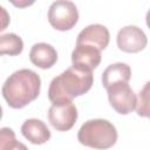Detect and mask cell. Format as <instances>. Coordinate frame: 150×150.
I'll list each match as a JSON object with an SVG mask.
<instances>
[{
	"label": "cell",
	"instance_id": "obj_1",
	"mask_svg": "<svg viewBox=\"0 0 150 150\" xmlns=\"http://www.w3.org/2000/svg\"><path fill=\"white\" fill-rule=\"evenodd\" d=\"M93 71L71 66L54 77L49 84L48 98L50 102H71L74 97L86 94L93 86Z\"/></svg>",
	"mask_w": 150,
	"mask_h": 150
},
{
	"label": "cell",
	"instance_id": "obj_2",
	"mask_svg": "<svg viewBox=\"0 0 150 150\" xmlns=\"http://www.w3.org/2000/svg\"><path fill=\"white\" fill-rule=\"evenodd\" d=\"M41 88L40 76L30 69L14 71L5 81L1 93L11 108L21 109L34 101Z\"/></svg>",
	"mask_w": 150,
	"mask_h": 150
},
{
	"label": "cell",
	"instance_id": "obj_3",
	"mask_svg": "<svg viewBox=\"0 0 150 150\" xmlns=\"http://www.w3.org/2000/svg\"><path fill=\"white\" fill-rule=\"evenodd\" d=\"M77 139L82 145L97 150H105L116 143L117 130L115 125L107 120H89L81 125L77 132Z\"/></svg>",
	"mask_w": 150,
	"mask_h": 150
},
{
	"label": "cell",
	"instance_id": "obj_4",
	"mask_svg": "<svg viewBox=\"0 0 150 150\" xmlns=\"http://www.w3.org/2000/svg\"><path fill=\"white\" fill-rule=\"evenodd\" d=\"M79 20V11L73 1H54L48 9V21L57 30L71 29Z\"/></svg>",
	"mask_w": 150,
	"mask_h": 150
},
{
	"label": "cell",
	"instance_id": "obj_5",
	"mask_svg": "<svg viewBox=\"0 0 150 150\" xmlns=\"http://www.w3.org/2000/svg\"><path fill=\"white\" fill-rule=\"evenodd\" d=\"M110 105L121 115L130 114L136 107V95L128 83H116L107 88Z\"/></svg>",
	"mask_w": 150,
	"mask_h": 150
},
{
	"label": "cell",
	"instance_id": "obj_6",
	"mask_svg": "<svg viewBox=\"0 0 150 150\" xmlns=\"http://www.w3.org/2000/svg\"><path fill=\"white\" fill-rule=\"evenodd\" d=\"M77 120V109L73 102L53 103L48 110V121L59 131H67L73 128Z\"/></svg>",
	"mask_w": 150,
	"mask_h": 150
},
{
	"label": "cell",
	"instance_id": "obj_7",
	"mask_svg": "<svg viewBox=\"0 0 150 150\" xmlns=\"http://www.w3.org/2000/svg\"><path fill=\"white\" fill-rule=\"evenodd\" d=\"M146 43L145 33L137 26H125L117 33V46L125 53H138L145 48Z\"/></svg>",
	"mask_w": 150,
	"mask_h": 150
},
{
	"label": "cell",
	"instance_id": "obj_8",
	"mask_svg": "<svg viewBox=\"0 0 150 150\" xmlns=\"http://www.w3.org/2000/svg\"><path fill=\"white\" fill-rule=\"evenodd\" d=\"M110 34L108 28L100 23H93L79 33L76 45H88L97 48L98 50H102L108 46Z\"/></svg>",
	"mask_w": 150,
	"mask_h": 150
},
{
	"label": "cell",
	"instance_id": "obj_9",
	"mask_svg": "<svg viewBox=\"0 0 150 150\" xmlns=\"http://www.w3.org/2000/svg\"><path fill=\"white\" fill-rule=\"evenodd\" d=\"M73 66H77L93 71L101 62V50L88 45H76L71 53Z\"/></svg>",
	"mask_w": 150,
	"mask_h": 150
},
{
	"label": "cell",
	"instance_id": "obj_10",
	"mask_svg": "<svg viewBox=\"0 0 150 150\" xmlns=\"http://www.w3.org/2000/svg\"><path fill=\"white\" fill-rule=\"evenodd\" d=\"M29 60L33 64L41 69H48L57 61L56 49L46 42H39L33 45L29 52Z\"/></svg>",
	"mask_w": 150,
	"mask_h": 150
},
{
	"label": "cell",
	"instance_id": "obj_11",
	"mask_svg": "<svg viewBox=\"0 0 150 150\" xmlns=\"http://www.w3.org/2000/svg\"><path fill=\"white\" fill-rule=\"evenodd\" d=\"M21 132L33 144H43L50 138V131L45 122L38 118H29L21 125Z\"/></svg>",
	"mask_w": 150,
	"mask_h": 150
},
{
	"label": "cell",
	"instance_id": "obj_12",
	"mask_svg": "<svg viewBox=\"0 0 150 150\" xmlns=\"http://www.w3.org/2000/svg\"><path fill=\"white\" fill-rule=\"evenodd\" d=\"M131 77V68L127 63L116 62L108 66L102 73V84L107 89L116 83H128Z\"/></svg>",
	"mask_w": 150,
	"mask_h": 150
},
{
	"label": "cell",
	"instance_id": "obj_13",
	"mask_svg": "<svg viewBox=\"0 0 150 150\" xmlns=\"http://www.w3.org/2000/svg\"><path fill=\"white\" fill-rule=\"evenodd\" d=\"M23 49L22 39L14 34L7 33L0 35V56L1 55H19Z\"/></svg>",
	"mask_w": 150,
	"mask_h": 150
},
{
	"label": "cell",
	"instance_id": "obj_14",
	"mask_svg": "<svg viewBox=\"0 0 150 150\" xmlns=\"http://www.w3.org/2000/svg\"><path fill=\"white\" fill-rule=\"evenodd\" d=\"M149 82L145 83L143 89L139 91L138 98H136V107L135 109L137 110V114L143 117L149 116Z\"/></svg>",
	"mask_w": 150,
	"mask_h": 150
},
{
	"label": "cell",
	"instance_id": "obj_15",
	"mask_svg": "<svg viewBox=\"0 0 150 150\" xmlns=\"http://www.w3.org/2000/svg\"><path fill=\"white\" fill-rule=\"evenodd\" d=\"M16 143L15 132L11 128H0V150H13Z\"/></svg>",
	"mask_w": 150,
	"mask_h": 150
},
{
	"label": "cell",
	"instance_id": "obj_16",
	"mask_svg": "<svg viewBox=\"0 0 150 150\" xmlns=\"http://www.w3.org/2000/svg\"><path fill=\"white\" fill-rule=\"evenodd\" d=\"M9 21H11V18H9L7 9L2 6H0V32L8 27Z\"/></svg>",
	"mask_w": 150,
	"mask_h": 150
},
{
	"label": "cell",
	"instance_id": "obj_17",
	"mask_svg": "<svg viewBox=\"0 0 150 150\" xmlns=\"http://www.w3.org/2000/svg\"><path fill=\"white\" fill-rule=\"evenodd\" d=\"M13 150H28V148H27L23 143L18 142V143H16V145H15V148H14Z\"/></svg>",
	"mask_w": 150,
	"mask_h": 150
},
{
	"label": "cell",
	"instance_id": "obj_18",
	"mask_svg": "<svg viewBox=\"0 0 150 150\" xmlns=\"http://www.w3.org/2000/svg\"><path fill=\"white\" fill-rule=\"evenodd\" d=\"M1 117H2V108L0 105V120H1Z\"/></svg>",
	"mask_w": 150,
	"mask_h": 150
}]
</instances>
